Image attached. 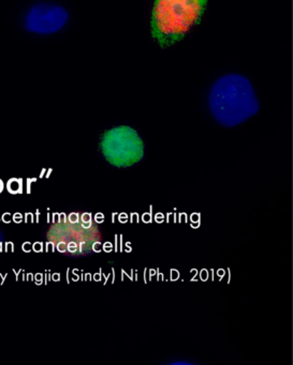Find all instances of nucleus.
Segmentation results:
<instances>
[{
    "label": "nucleus",
    "instance_id": "nucleus-29",
    "mask_svg": "<svg viewBox=\"0 0 293 365\" xmlns=\"http://www.w3.org/2000/svg\"><path fill=\"white\" fill-rule=\"evenodd\" d=\"M0 221H1V219H0Z\"/></svg>",
    "mask_w": 293,
    "mask_h": 365
},
{
    "label": "nucleus",
    "instance_id": "nucleus-5",
    "mask_svg": "<svg viewBox=\"0 0 293 365\" xmlns=\"http://www.w3.org/2000/svg\"><path fill=\"white\" fill-rule=\"evenodd\" d=\"M7 189L11 194L23 193V179L12 178L8 181Z\"/></svg>",
    "mask_w": 293,
    "mask_h": 365
},
{
    "label": "nucleus",
    "instance_id": "nucleus-23",
    "mask_svg": "<svg viewBox=\"0 0 293 365\" xmlns=\"http://www.w3.org/2000/svg\"><path fill=\"white\" fill-rule=\"evenodd\" d=\"M27 279H29V281H34V274L29 273V274H27Z\"/></svg>",
    "mask_w": 293,
    "mask_h": 365
},
{
    "label": "nucleus",
    "instance_id": "nucleus-9",
    "mask_svg": "<svg viewBox=\"0 0 293 365\" xmlns=\"http://www.w3.org/2000/svg\"><path fill=\"white\" fill-rule=\"evenodd\" d=\"M11 219H12L11 213L6 212V213H4L3 217H1V221H3L4 223L9 224V223H11Z\"/></svg>",
    "mask_w": 293,
    "mask_h": 365
},
{
    "label": "nucleus",
    "instance_id": "nucleus-8",
    "mask_svg": "<svg viewBox=\"0 0 293 365\" xmlns=\"http://www.w3.org/2000/svg\"><path fill=\"white\" fill-rule=\"evenodd\" d=\"M34 281L36 282L37 285H41L42 282H44V274L42 273H37V274L34 275Z\"/></svg>",
    "mask_w": 293,
    "mask_h": 365
},
{
    "label": "nucleus",
    "instance_id": "nucleus-7",
    "mask_svg": "<svg viewBox=\"0 0 293 365\" xmlns=\"http://www.w3.org/2000/svg\"><path fill=\"white\" fill-rule=\"evenodd\" d=\"M12 220H14V223L19 224L22 223L23 222V215L21 212L14 213L12 215Z\"/></svg>",
    "mask_w": 293,
    "mask_h": 365
},
{
    "label": "nucleus",
    "instance_id": "nucleus-15",
    "mask_svg": "<svg viewBox=\"0 0 293 365\" xmlns=\"http://www.w3.org/2000/svg\"><path fill=\"white\" fill-rule=\"evenodd\" d=\"M82 221L84 222V223L91 222V215H89V213H84V215H82Z\"/></svg>",
    "mask_w": 293,
    "mask_h": 365
},
{
    "label": "nucleus",
    "instance_id": "nucleus-13",
    "mask_svg": "<svg viewBox=\"0 0 293 365\" xmlns=\"http://www.w3.org/2000/svg\"><path fill=\"white\" fill-rule=\"evenodd\" d=\"M69 222L71 224H76L79 222V215L78 213H71L69 215Z\"/></svg>",
    "mask_w": 293,
    "mask_h": 365
},
{
    "label": "nucleus",
    "instance_id": "nucleus-22",
    "mask_svg": "<svg viewBox=\"0 0 293 365\" xmlns=\"http://www.w3.org/2000/svg\"><path fill=\"white\" fill-rule=\"evenodd\" d=\"M0 275H1V277H3V274H0ZM8 275H9V274H8V273H6V274L4 275L3 282H1V285H4V283H5V279H7Z\"/></svg>",
    "mask_w": 293,
    "mask_h": 365
},
{
    "label": "nucleus",
    "instance_id": "nucleus-24",
    "mask_svg": "<svg viewBox=\"0 0 293 365\" xmlns=\"http://www.w3.org/2000/svg\"><path fill=\"white\" fill-rule=\"evenodd\" d=\"M143 219H144V221H145V222H146V221H147V222L151 221V220H149V219H151V217H149V215H144V217H143Z\"/></svg>",
    "mask_w": 293,
    "mask_h": 365
},
{
    "label": "nucleus",
    "instance_id": "nucleus-18",
    "mask_svg": "<svg viewBox=\"0 0 293 365\" xmlns=\"http://www.w3.org/2000/svg\"><path fill=\"white\" fill-rule=\"evenodd\" d=\"M53 281L59 282V279H61V274L59 273H54V274L52 275Z\"/></svg>",
    "mask_w": 293,
    "mask_h": 365
},
{
    "label": "nucleus",
    "instance_id": "nucleus-6",
    "mask_svg": "<svg viewBox=\"0 0 293 365\" xmlns=\"http://www.w3.org/2000/svg\"><path fill=\"white\" fill-rule=\"evenodd\" d=\"M33 251L36 253H42L44 252V243L35 242L33 245Z\"/></svg>",
    "mask_w": 293,
    "mask_h": 365
},
{
    "label": "nucleus",
    "instance_id": "nucleus-2",
    "mask_svg": "<svg viewBox=\"0 0 293 365\" xmlns=\"http://www.w3.org/2000/svg\"><path fill=\"white\" fill-rule=\"evenodd\" d=\"M209 0H155L152 34L162 48L181 41L200 23Z\"/></svg>",
    "mask_w": 293,
    "mask_h": 365
},
{
    "label": "nucleus",
    "instance_id": "nucleus-1",
    "mask_svg": "<svg viewBox=\"0 0 293 365\" xmlns=\"http://www.w3.org/2000/svg\"><path fill=\"white\" fill-rule=\"evenodd\" d=\"M209 108L218 123L235 127L258 113L259 102L247 78L228 74L212 87Z\"/></svg>",
    "mask_w": 293,
    "mask_h": 365
},
{
    "label": "nucleus",
    "instance_id": "nucleus-17",
    "mask_svg": "<svg viewBox=\"0 0 293 365\" xmlns=\"http://www.w3.org/2000/svg\"><path fill=\"white\" fill-rule=\"evenodd\" d=\"M104 217L101 215V213H98L97 215H96V220H97L98 223H101L102 221H104Z\"/></svg>",
    "mask_w": 293,
    "mask_h": 365
},
{
    "label": "nucleus",
    "instance_id": "nucleus-4",
    "mask_svg": "<svg viewBox=\"0 0 293 365\" xmlns=\"http://www.w3.org/2000/svg\"><path fill=\"white\" fill-rule=\"evenodd\" d=\"M69 20L65 8L51 3H38L27 10L24 29L34 35L50 36L61 31Z\"/></svg>",
    "mask_w": 293,
    "mask_h": 365
},
{
    "label": "nucleus",
    "instance_id": "nucleus-3",
    "mask_svg": "<svg viewBox=\"0 0 293 365\" xmlns=\"http://www.w3.org/2000/svg\"><path fill=\"white\" fill-rule=\"evenodd\" d=\"M101 151L106 161L112 165L129 168L142 160L144 145L134 129L123 125L104 133Z\"/></svg>",
    "mask_w": 293,
    "mask_h": 365
},
{
    "label": "nucleus",
    "instance_id": "nucleus-27",
    "mask_svg": "<svg viewBox=\"0 0 293 365\" xmlns=\"http://www.w3.org/2000/svg\"><path fill=\"white\" fill-rule=\"evenodd\" d=\"M51 173H52V170H49L48 175H46V178H49V177H50Z\"/></svg>",
    "mask_w": 293,
    "mask_h": 365
},
{
    "label": "nucleus",
    "instance_id": "nucleus-28",
    "mask_svg": "<svg viewBox=\"0 0 293 365\" xmlns=\"http://www.w3.org/2000/svg\"><path fill=\"white\" fill-rule=\"evenodd\" d=\"M0 252H3V243L0 242Z\"/></svg>",
    "mask_w": 293,
    "mask_h": 365
},
{
    "label": "nucleus",
    "instance_id": "nucleus-10",
    "mask_svg": "<svg viewBox=\"0 0 293 365\" xmlns=\"http://www.w3.org/2000/svg\"><path fill=\"white\" fill-rule=\"evenodd\" d=\"M67 250L70 253H76L78 251V245L76 242H69V245H67Z\"/></svg>",
    "mask_w": 293,
    "mask_h": 365
},
{
    "label": "nucleus",
    "instance_id": "nucleus-14",
    "mask_svg": "<svg viewBox=\"0 0 293 365\" xmlns=\"http://www.w3.org/2000/svg\"><path fill=\"white\" fill-rule=\"evenodd\" d=\"M56 247L57 250H59V252H61V253H64V252L67 251V245H66L65 242H59Z\"/></svg>",
    "mask_w": 293,
    "mask_h": 365
},
{
    "label": "nucleus",
    "instance_id": "nucleus-26",
    "mask_svg": "<svg viewBox=\"0 0 293 365\" xmlns=\"http://www.w3.org/2000/svg\"><path fill=\"white\" fill-rule=\"evenodd\" d=\"M46 168H44V170H42L41 174H40V178H44V173H46Z\"/></svg>",
    "mask_w": 293,
    "mask_h": 365
},
{
    "label": "nucleus",
    "instance_id": "nucleus-20",
    "mask_svg": "<svg viewBox=\"0 0 293 365\" xmlns=\"http://www.w3.org/2000/svg\"><path fill=\"white\" fill-rule=\"evenodd\" d=\"M104 250H106V252H110L111 250H112V247H111L110 243H106V249H104Z\"/></svg>",
    "mask_w": 293,
    "mask_h": 365
},
{
    "label": "nucleus",
    "instance_id": "nucleus-11",
    "mask_svg": "<svg viewBox=\"0 0 293 365\" xmlns=\"http://www.w3.org/2000/svg\"><path fill=\"white\" fill-rule=\"evenodd\" d=\"M22 249L25 253H29V252H31V250H33V245H31V242H24L23 243Z\"/></svg>",
    "mask_w": 293,
    "mask_h": 365
},
{
    "label": "nucleus",
    "instance_id": "nucleus-19",
    "mask_svg": "<svg viewBox=\"0 0 293 365\" xmlns=\"http://www.w3.org/2000/svg\"><path fill=\"white\" fill-rule=\"evenodd\" d=\"M99 245H100L99 243H96V245H94L93 249L95 250L96 252H99L100 251Z\"/></svg>",
    "mask_w": 293,
    "mask_h": 365
},
{
    "label": "nucleus",
    "instance_id": "nucleus-16",
    "mask_svg": "<svg viewBox=\"0 0 293 365\" xmlns=\"http://www.w3.org/2000/svg\"><path fill=\"white\" fill-rule=\"evenodd\" d=\"M179 277V272H177V270H172V272H171V279H172V281H177Z\"/></svg>",
    "mask_w": 293,
    "mask_h": 365
},
{
    "label": "nucleus",
    "instance_id": "nucleus-12",
    "mask_svg": "<svg viewBox=\"0 0 293 365\" xmlns=\"http://www.w3.org/2000/svg\"><path fill=\"white\" fill-rule=\"evenodd\" d=\"M37 178H29L27 179V194H31V183L36 182Z\"/></svg>",
    "mask_w": 293,
    "mask_h": 365
},
{
    "label": "nucleus",
    "instance_id": "nucleus-25",
    "mask_svg": "<svg viewBox=\"0 0 293 365\" xmlns=\"http://www.w3.org/2000/svg\"><path fill=\"white\" fill-rule=\"evenodd\" d=\"M36 215H37V223H39V215H40L39 210L36 211Z\"/></svg>",
    "mask_w": 293,
    "mask_h": 365
},
{
    "label": "nucleus",
    "instance_id": "nucleus-21",
    "mask_svg": "<svg viewBox=\"0 0 293 365\" xmlns=\"http://www.w3.org/2000/svg\"><path fill=\"white\" fill-rule=\"evenodd\" d=\"M4 185H4L3 180L0 179V193L4 191Z\"/></svg>",
    "mask_w": 293,
    "mask_h": 365
}]
</instances>
